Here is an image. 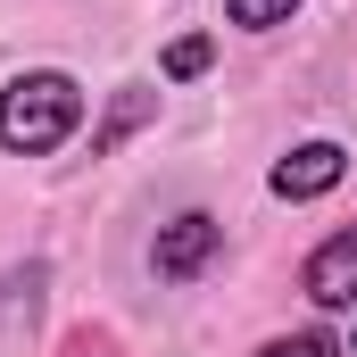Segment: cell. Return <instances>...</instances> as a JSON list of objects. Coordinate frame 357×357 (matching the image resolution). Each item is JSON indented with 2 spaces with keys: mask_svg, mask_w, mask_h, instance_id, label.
Wrapping results in <instances>:
<instances>
[{
  "mask_svg": "<svg viewBox=\"0 0 357 357\" xmlns=\"http://www.w3.org/2000/svg\"><path fill=\"white\" fill-rule=\"evenodd\" d=\"M75 125H84V91L59 67H33V75H17V84L0 91V150H17V158L59 150Z\"/></svg>",
  "mask_w": 357,
  "mask_h": 357,
  "instance_id": "6da1fadb",
  "label": "cell"
},
{
  "mask_svg": "<svg viewBox=\"0 0 357 357\" xmlns=\"http://www.w3.org/2000/svg\"><path fill=\"white\" fill-rule=\"evenodd\" d=\"M216 233H225V225H216L208 208H183L175 225H158V250H150L158 282H191V274L216 258Z\"/></svg>",
  "mask_w": 357,
  "mask_h": 357,
  "instance_id": "7a4b0ae2",
  "label": "cell"
},
{
  "mask_svg": "<svg viewBox=\"0 0 357 357\" xmlns=\"http://www.w3.org/2000/svg\"><path fill=\"white\" fill-rule=\"evenodd\" d=\"M341 175H349V150H341V142H299V150L274 167V191H282V199H324Z\"/></svg>",
  "mask_w": 357,
  "mask_h": 357,
  "instance_id": "3957f363",
  "label": "cell"
},
{
  "mask_svg": "<svg viewBox=\"0 0 357 357\" xmlns=\"http://www.w3.org/2000/svg\"><path fill=\"white\" fill-rule=\"evenodd\" d=\"M307 299H316V307H357V225L333 233V241L307 258Z\"/></svg>",
  "mask_w": 357,
  "mask_h": 357,
  "instance_id": "277c9868",
  "label": "cell"
},
{
  "mask_svg": "<svg viewBox=\"0 0 357 357\" xmlns=\"http://www.w3.org/2000/svg\"><path fill=\"white\" fill-rule=\"evenodd\" d=\"M208 59H216V42H208V33H183V42H167V75H175V84L208 75Z\"/></svg>",
  "mask_w": 357,
  "mask_h": 357,
  "instance_id": "5b68a950",
  "label": "cell"
},
{
  "mask_svg": "<svg viewBox=\"0 0 357 357\" xmlns=\"http://www.w3.org/2000/svg\"><path fill=\"white\" fill-rule=\"evenodd\" d=\"M142 116H150V91H125V100L108 108V125H100V142H91V150H116V142H125Z\"/></svg>",
  "mask_w": 357,
  "mask_h": 357,
  "instance_id": "8992f818",
  "label": "cell"
},
{
  "mask_svg": "<svg viewBox=\"0 0 357 357\" xmlns=\"http://www.w3.org/2000/svg\"><path fill=\"white\" fill-rule=\"evenodd\" d=\"M258 357H341V341H333V333H282V341H266Z\"/></svg>",
  "mask_w": 357,
  "mask_h": 357,
  "instance_id": "52a82bcc",
  "label": "cell"
},
{
  "mask_svg": "<svg viewBox=\"0 0 357 357\" xmlns=\"http://www.w3.org/2000/svg\"><path fill=\"white\" fill-rule=\"evenodd\" d=\"M291 8H299V0H225V17H233V25H250V33H258V25H282Z\"/></svg>",
  "mask_w": 357,
  "mask_h": 357,
  "instance_id": "ba28073f",
  "label": "cell"
}]
</instances>
